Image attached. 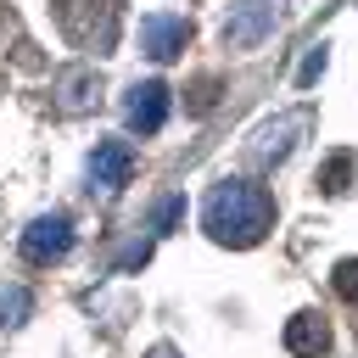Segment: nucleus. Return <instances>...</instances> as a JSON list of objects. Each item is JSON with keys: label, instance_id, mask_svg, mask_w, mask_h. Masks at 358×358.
<instances>
[{"label": "nucleus", "instance_id": "1", "mask_svg": "<svg viewBox=\"0 0 358 358\" xmlns=\"http://www.w3.org/2000/svg\"><path fill=\"white\" fill-rule=\"evenodd\" d=\"M201 229L218 241V246H257L268 229H274V196L252 179H218L201 201Z\"/></svg>", "mask_w": 358, "mask_h": 358}, {"label": "nucleus", "instance_id": "2", "mask_svg": "<svg viewBox=\"0 0 358 358\" xmlns=\"http://www.w3.org/2000/svg\"><path fill=\"white\" fill-rule=\"evenodd\" d=\"M50 6H56L62 34H67L78 50L106 56V50L117 45V0H50Z\"/></svg>", "mask_w": 358, "mask_h": 358}, {"label": "nucleus", "instance_id": "3", "mask_svg": "<svg viewBox=\"0 0 358 358\" xmlns=\"http://www.w3.org/2000/svg\"><path fill=\"white\" fill-rule=\"evenodd\" d=\"M67 252H73V218H67V213H39V218L22 229V257H28V263L45 268V263H62Z\"/></svg>", "mask_w": 358, "mask_h": 358}, {"label": "nucleus", "instance_id": "4", "mask_svg": "<svg viewBox=\"0 0 358 358\" xmlns=\"http://www.w3.org/2000/svg\"><path fill=\"white\" fill-rule=\"evenodd\" d=\"M168 84L162 78H145V84H134L129 95H123V123L134 129V134H157L162 123H168Z\"/></svg>", "mask_w": 358, "mask_h": 358}, {"label": "nucleus", "instance_id": "5", "mask_svg": "<svg viewBox=\"0 0 358 358\" xmlns=\"http://www.w3.org/2000/svg\"><path fill=\"white\" fill-rule=\"evenodd\" d=\"M185 45H190V22H185V17L157 11V17H145V22H140V50H145L151 62H173Z\"/></svg>", "mask_w": 358, "mask_h": 358}, {"label": "nucleus", "instance_id": "6", "mask_svg": "<svg viewBox=\"0 0 358 358\" xmlns=\"http://www.w3.org/2000/svg\"><path fill=\"white\" fill-rule=\"evenodd\" d=\"M90 179H95L101 190H123V185L134 179V151H129V140H101L95 157H90Z\"/></svg>", "mask_w": 358, "mask_h": 358}, {"label": "nucleus", "instance_id": "7", "mask_svg": "<svg viewBox=\"0 0 358 358\" xmlns=\"http://www.w3.org/2000/svg\"><path fill=\"white\" fill-rule=\"evenodd\" d=\"M268 28H274V6H268V0H241V6H229L224 39H229L235 50H246V45H257Z\"/></svg>", "mask_w": 358, "mask_h": 358}, {"label": "nucleus", "instance_id": "8", "mask_svg": "<svg viewBox=\"0 0 358 358\" xmlns=\"http://www.w3.org/2000/svg\"><path fill=\"white\" fill-rule=\"evenodd\" d=\"M285 347H291L296 358H324V347H330V330H324V319H319L313 308L291 313V319H285Z\"/></svg>", "mask_w": 358, "mask_h": 358}, {"label": "nucleus", "instance_id": "9", "mask_svg": "<svg viewBox=\"0 0 358 358\" xmlns=\"http://www.w3.org/2000/svg\"><path fill=\"white\" fill-rule=\"evenodd\" d=\"M56 95H62V112H84V106H95V101H101V78H95V67H67V73L56 78Z\"/></svg>", "mask_w": 358, "mask_h": 358}, {"label": "nucleus", "instance_id": "10", "mask_svg": "<svg viewBox=\"0 0 358 358\" xmlns=\"http://www.w3.org/2000/svg\"><path fill=\"white\" fill-rule=\"evenodd\" d=\"M291 134H302V117H280V123H268V129L257 134L252 157H257V162H280V157L291 151Z\"/></svg>", "mask_w": 358, "mask_h": 358}, {"label": "nucleus", "instance_id": "11", "mask_svg": "<svg viewBox=\"0 0 358 358\" xmlns=\"http://www.w3.org/2000/svg\"><path fill=\"white\" fill-rule=\"evenodd\" d=\"M28 313H34V291L17 285V280H6L0 285V324H22Z\"/></svg>", "mask_w": 358, "mask_h": 358}, {"label": "nucleus", "instance_id": "12", "mask_svg": "<svg viewBox=\"0 0 358 358\" xmlns=\"http://www.w3.org/2000/svg\"><path fill=\"white\" fill-rule=\"evenodd\" d=\"M218 90H224V84H218V73H201V78L185 90V95H190V101H185V112H190V117L213 112V106H218Z\"/></svg>", "mask_w": 358, "mask_h": 358}, {"label": "nucleus", "instance_id": "13", "mask_svg": "<svg viewBox=\"0 0 358 358\" xmlns=\"http://www.w3.org/2000/svg\"><path fill=\"white\" fill-rule=\"evenodd\" d=\"M347 173H352V157H347V151H336V157L324 162V173H319V190L341 196V190H347Z\"/></svg>", "mask_w": 358, "mask_h": 358}, {"label": "nucleus", "instance_id": "14", "mask_svg": "<svg viewBox=\"0 0 358 358\" xmlns=\"http://www.w3.org/2000/svg\"><path fill=\"white\" fill-rule=\"evenodd\" d=\"M179 218H185V196H162V201H157V213H151V229H157V235H168Z\"/></svg>", "mask_w": 358, "mask_h": 358}, {"label": "nucleus", "instance_id": "15", "mask_svg": "<svg viewBox=\"0 0 358 358\" xmlns=\"http://www.w3.org/2000/svg\"><path fill=\"white\" fill-rule=\"evenodd\" d=\"M330 285H336V296L358 302V257H341V263H336V274H330Z\"/></svg>", "mask_w": 358, "mask_h": 358}, {"label": "nucleus", "instance_id": "16", "mask_svg": "<svg viewBox=\"0 0 358 358\" xmlns=\"http://www.w3.org/2000/svg\"><path fill=\"white\" fill-rule=\"evenodd\" d=\"M319 73H324V45H313V50H308V62L296 67V84H313Z\"/></svg>", "mask_w": 358, "mask_h": 358}, {"label": "nucleus", "instance_id": "17", "mask_svg": "<svg viewBox=\"0 0 358 358\" xmlns=\"http://www.w3.org/2000/svg\"><path fill=\"white\" fill-rule=\"evenodd\" d=\"M145 358H179V352H173V347H151Z\"/></svg>", "mask_w": 358, "mask_h": 358}]
</instances>
